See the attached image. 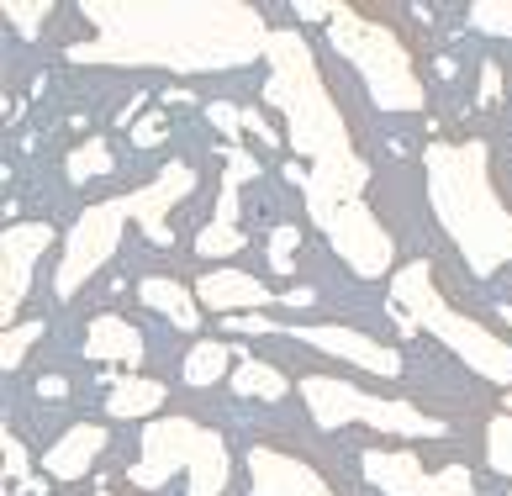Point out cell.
Segmentation results:
<instances>
[{
    "instance_id": "cell-1",
    "label": "cell",
    "mask_w": 512,
    "mask_h": 496,
    "mask_svg": "<svg viewBox=\"0 0 512 496\" xmlns=\"http://www.w3.org/2000/svg\"><path fill=\"white\" fill-rule=\"evenodd\" d=\"M90 43H74V64H122V69H169L212 74L243 69L270 53L264 16L243 0H90Z\"/></svg>"
},
{
    "instance_id": "cell-2",
    "label": "cell",
    "mask_w": 512,
    "mask_h": 496,
    "mask_svg": "<svg viewBox=\"0 0 512 496\" xmlns=\"http://www.w3.org/2000/svg\"><path fill=\"white\" fill-rule=\"evenodd\" d=\"M428 201L476 275H497L502 264H512V201L491 169L486 143H433Z\"/></svg>"
},
{
    "instance_id": "cell-3",
    "label": "cell",
    "mask_w": 512,
    "mask_h": 496,
    "mask_svg": "<svg viewBox=\"0 0 512 496\" xmlns=\"http://www.w3.org/2000/svg\"><path fill=\"white\" fill-rule=\"evenodd\" d=\"M270 80H264V101L286 117V138L301 159H312L322 175H344V169H370L365 154L354 148V132L344 106L333 101L328 80L317 69V53L307 48V37L291 27L270 32Z\"/></svg>"
},
{
    "instance_id": "cell-4",
    "label": "cell",
    "mask_w": 512,
    "mask_h": 496,
    "mask_svg": "<svg viewBox=\"0 0 512 496\" xmlns=\"http://www.w3.org/2000/svg\"><path fill=\"white\" fill-rule=\"evenodd\" d=\"M333 48L359 69L370 101L381 111H423V74H417V53L407 43V32L386 22L370 6H338L328 22Z\"/></svg>"
},
{
    "instance_id": "cell-5",
    "label": "cell",
    "mask_w": 512,
    "mask_h": 496,
    "mask_svg": "<svg viewBox=\"0 0 512 496\" xmlns=\"http://www.w3.org/2000/svg\"><path fill=\"white\" fill-rule=\"evenodd\" d=\"M391 301L412 317V328L433 333L444 349L460 354L481 380H491V386H512V343H502L491 328H481L470 312L449 307V296L439 291V275H433L428 259H412V264H402V270L391 275Z\"/></svg>"
},
{
    "instance_id": "cell-6",
    "label": "cell",
    "mask_w": 512,
    "mask_h": 496,
    "mask_svg": "<svg viewBox=\"0 0 512 496\" xmlns=\"http://www.w3.org/2000/svg\"><path fill=\"white\" fill-rule=\"evenodd\" d=\"M175 470L191 475V496H222L227 475H233L222 433L191 423V417H154L143 428L138 460L127 465V481L143 491H159V486H169Z\"/></svg>"
},
{
    "instance_id": "cell-7",
    "label": "cell",
    "mask_w": 512,
    "mask_h": 496,
    "mask_svg": "<svg viewBox=\"0 0 512 496\" xmlns=\"http://www.w3.org/2000/svg\"><path fill=\"white\" fill-rule=\"evenodd\" d=\"M301 402H307L317 428H375V433H396V438H439L444 423L433 412H417L412 402H386V396H370L349 386L338 375H307L301 380Z\"/></svg>"
},
{
    "instance_id": "cell-8",
    "label": "cell",
    "mask_w": 512,
    "mask_h": 496,
    "mask_svg": "<svg viewBox=\"0 0 512 496\" xmlns=\"http://www.w3.org/2000/svg\"><path fill=\"white\" fill-rule=\"evenodd\" d=\"M127 196L117 201H96L90 212H80V222L69 227V238H64V259H59V275H53V291H59V301H69L80 285L101 270V264L117 254V243L127 233Z\"/></svg>"
},
{
    "instance_id": "cell-9",
    "label": "cell",
    "mask_w": 512,
    "mask_h": 496,
    "mask_svg": "<svg viewBox=\"0 0 512 496\" xmlns=\"http://www.w3.org/2000/svg\"><path fill=\"white\" fill-rule=\"evenodd\" d=\"M53 243L59 238H53L48 222H11L6 227V238H0V322L6 328H16L11 317L22 312V301L32 291V270Z\"/></svg>"
},
{
    "instance_id": "cell-10",
    "label": "cell",
    "mask_w": 512,
    "mask_h": 496,
    "mask_svg": "<svg viewBox=\"0 0 512 496\" xmlns=\"http://www.w3.org/2000/svg\"><path fill=\"white\" fill-rule=\"evenodd\" d=\"M196 190V169L191 164H164L154 180H148L143 190H127V212H132V222L148 233V243H159V248H169L175 243V233H169V222H164V212L169 206H180L185 196Z\"/></svg>"
},
{
    "instance_id": "cell-11",
    "label": "cell",
    "mask_w": 512,
    "mask_h": 496,
    "mask_svg": "<svg viewBox=\"0 0 512 496\" xmlns=\"http://www.w3.org/2000/svg\"><path fill=\"white\" fill-rule=\"evenodd\" d=\"M301 343H312V349L333 354V359H349L354 370H370V375H402V359H396V349H386V343L365 338L359 328H344V322H317V328H291Z\"/></svg>"
},
{
    "instance_id": "cell-12",
    "label": "cell",
    "mask_w": 512,
    "mask_h": 496,
    "mask_svg": "<svg viewBox=\"0 0 512 496\" xmlns=\"http://www.w3.org/2000/svg\"><path fill=\"white\" fill-rule=\"evenodd\" d=\"M249 481H254L249 496H338L312 465H301L296 454H280L270 444L249 454Z\"/></svg>"
},
{
    "instance_id": "cell-13",
    "label": "cell",
    "mask_w": 512,
    "mask_h": 496,
    "mask_svg": "<svg viewBox=\"0 0 512 496\" xmlns=\"http://www.w3.org/2000/svg\"><path fill=\"white\" fill-rule=\"evenodd\" d=\"M196 301H201V307H212V312H222V317H233V312L275 307L280 296H275L264 280L243 275V270H212V275L196 280Z\"/></svg>"
},
{
    "instance_id": "cell-14",
    "label": "cell",
    "mask_w": 512,
    "mask_h": 496,
    "mask_svg": "<svg viewBox=\"0 0 512 496\" xmlns=\"http://www.w3.org/2000/svg\"><path fill=\"white\" fill-rule=\"evenodd\" d=\"M359 470H365V481L381 496H423L428 486V470L412 449H365Z\"/></svg>"
},
{
    "instance_id": "cell-15",
    "label": "cell",
    "mask_w": 512,
    "mask_h": 496,
    "mask_svg": "<svg viewBox=\"0 0 512 496\" xmlns=\"http://www.w3.org/2000/svg\"><path fill=\"white\" fill-rule=\"evenodd\" d=\"M101 449H106V428L74 423V428H64L59 438H53V449L43 454V470L53 475V481H80V475H90V465L101 460Z\"/></svg>"
},
{
    "instance_id": "cell-16",
    "label": "cell",
    "mask_w": 512,
    "mask_h": 496,
    "mask_svg": "<svg viewBox=\"0 0 512 496\" xmlns=\"http://www.w3.org/2000/svg\"><path fill=\"white\" fill-rule=\"evenodd\" d=\"M85 354L101 359V365H132V370H138V365H143V338H138V328H132V322H122L117 312H106V317L90 322Z\"/></svg>"
},
{
    "instance_id": "cell-17",
    "label": "cell",
    "mask_w": 512,
    "mask_h": 496,
    "mask_svg": "<svg viewBox=\"0 0 512 496\" xmlns=\"http://www.w3.org/2000/svg\"><path fill=\"white\" fill-rule=\"evenodd\" d=\"M138 296H143V307L164 312L180 333H196V328H201V301H196V291H185L180 280L148 275V280H138Z\"/></svg>"
},
{
    "instance_id": "cell-18",
    "label": "cell",
    "mask_w": 512,
    "mask_h": 496,
    "mask_svg": "<svg viewBox=\"0 0 512 496\" xmlns=\"http://www.w3.org/2000/svg\"><path fill=\"white\" fill-rule=\"evenodd\" d=\"M164 380H148V375H117L111 380V396H106V412L122 417V423H138V417H154L164 407Z\"/></svg>"
},
{
    "instance_id": "cell-19",
    "label": "cell",
    "mask_w": 512,
    "mask_h": 496,
    "mask_svg": "<svg viewBox=\"0 0 512 496\" xmlns=\"http://www.w3.org/2000/svg\"><path fill=\"white\" fill-rule=\"evenodd\" d=\"M259 159L249 154V148H233L227 154V169H222V196H217V222H227V227H238V190L249 185L254 175H259Z\"/></svg>"
},
{
    "instance_id": "cell-20",
    "label": "cell",
    "mask_w": 512,
    "mask_h": 496,
    "mask_svg": "<svg viewBox=\"0 0 512 496\" xmlns=\"http://www.w3.org/2000/svg\"><path fill=\"white\" fill-rule=\"evenodd\" d=\"M233 365V349L222 338H201L191 354H185V386H212L222 380V370Z\"/></svg>"
},
{
    "instance_id": "cell-21",
    "label": "cell",
    "mask_w": 512,
    "mask_h": 496,
    "mask_svg": "<svg viewBox=\"0 0 512 496\" xmlns=\"http://www.w3.org/2000/svg\"><path fill=\"white\" fill-rule=\"evenodd\" d=\"M233 391L238 396H264V402H280V396H286V375H280L275 365H259V359H243V365L233 370Z\"/></svg>"
},
{
    "instance_id": "cell-22",
    "label": "cell",
    "mask_w": 512,
    "mask_h": 496,
    "mask_svg": "<svg viewBox=\"0 0 512 496\" xmlns=\"http://www.w3.org/2000/svg\"><path fill=\"white\" fill-rule=\"evenodd\" d=\"M111 148H106V138H85L80 148L69 154V164H64V175H69V185H85V180H96V175H111Z\"/></svg>"
},
{
    "instance_id": "cell-23",
    "label": "cell",
    "mask_w": 512,
    "mask_h": 496,
    "mask_svg": "<svg viewBox=\"0 0 512 496\" xmlns=\"http://www.w3.org/2000/svg\"><path fill=\"white\" fill-rule=\"evenodd\" d=\"M470 27L486 37H512V0H476L470 6Z\"/></svg>"
},
{
    "instance_id": "cell-24",
    "label": "cell",
    "mask_w": 512,
    "mask_h": 496,
    "mask_svg": "<svg viewBox=\"0 0 512 496\" xmlns=\"http://www.w3.org/2000/svg\"><path fill=\"white\" fill-rule=\"evenodd\" d=\"M486 465L512 475V412L491 417V428H486Z\"/></svg>"
},
{
    "instance_id": "cell-25",
    "label": "cell",
    "mask_w": 512,
    "mask_h": 496,
    "mask_svg": "<svg viewBox=\"0 0 512 496\" xmlns=\"http://www.w3.org/2000/svg\"><path fill=\"white\" fill-rule=\"evenodd\" d=\"M243 243H249V238H243V227H227V222H206L201 238H196V248L206 259H227V254H238Z\"/></svg>"
},
{
    "instance_id": "cell-26",
    "label": "cell",
    "mask_w": 512,
    "mask_h": 496,
    "mask_svg": "<svg viewBox=\"0 0 512 496\" xmlns=\"http://www.w3.org/2000/svg\"><path fill=\"white\" fill-rule=\"evenodd\" d=\"M43 338V322H16V328H6V343H0V370H22L27 349Z\"/></svg>"
},
{
    "instance_id": "cell-27",
    "label": "cell",
    "mask_w": 512,
    "mask_h": 496,
    "mask_svg": "<svg viewBox=\"0 0 512 496\" xmlns=\"http://www.w3.org/2000/svg\"><path fill=\"white\" fill-rule=\"evenodd\" d=\"M423 496H476V481H470V470H465V465H444V470H433V475H428Z\"/></svg>"
},
{
    "instance_id": "cell-28",
    "label": "cell",
    "mask_w": 512,
    "mask_h": 496,
    "mask_svg": "<svg viewBox=\"0 0 512 496\" xmlns=\"http://www.w3.org/2000/svg\"><path fill=\"white\" fill-rule=\"evenodd\" d=\"M43 16H48V0H6V22L22 32V37H37Z\"/></svg>"
},
{
    "instance_id": "cell-29",
    "label": "cell",
    "mask_w": 512,
    "mask_h": 496,
    "mask_svg": "<svg viewBox=\"0 0 512 496\" xmlns=\"http://www.w3.org/2000/svg\"><path fill=\"white\" fill-rule=\"evenodd\" d=\"M296 243H301L296 227H275V233H270V270H275V275H291Z\"/></svg>"
},
{
    "instance_id": "cell-30",
    "label": "cell",
    "mask_w": 512,
    "mask_h": 496,
    "mask_svg": "<svg viewBox=\"0 0 512 496\" xmlns=\"http://www.w3.org/2000/svg\"><path fill=\"white\" fill-rule=\"evenodd\" d=\"M0 449H6V486H11V481L22 486V481H27V449H22V438L6 428V433H0Z\"/></svg>"
},
{
    "instance_id": "cell-31",
    "label": "cell",
    "mask_w": 512,
    "mask_h": 496,
    "mask_svg": "<svg viewBox=\"0 0 512 496\" xmlns=\"http://www.w3.org/2000/svg\"><path fill=\"white\" fill-rule=\"evenodd\" d=\"M169 138V122H164V111H148V117L138 122V127H132V143H138V148H159Z\"/></svg>"
},
{
    "instance_id": "cell-32",
    "label": "cell",
    "mask_w": 512,
    "mask_h": 496,
    "mask_svg": "<svg viewBox=\"0 0 512 496\" xmlns=\"http://www.w3.org/2000/svg\"><path fill=\"white\" fill-rule=\"evenodd\" d=\"M206 117H212V127L227 132V138H238V132H243V111L227 106V101H212V106H206Z\"/></svg>"
},
{
    "instance_id": "cell-33",
    "label": "cell",
    "mask_w": 512,
    "mask_h": 496,
    "mask_svg": "<svg viewBox=\"0 0 512 496\" xmlns=\"http://www.w3.org/2000/svg\"><path fill=\"white\" fill-rule=\"evenodd\" d=\"M476 101H481V106H497V101H502V69H497V64L481 69V95H476Z\"/></svg>"
},
{
    "instance_id": "cell-34",
    "label": "cell",
    "mask_w": 512,
    "mask_h": 496,
    "mask_svg": "<svg viewBox=\"0 0 512 496\" xmlns=\"http://www.w3.org/2000/svg\"><path fill=\"white\" fill-rule=\"evenodd\" d=\"M243 132H254V138H264V148H275V127L264 117H254V111H243Z\"/></svg>"
},
{
    "instance_id": "cell-35",
    "label": "cell",
    "mask_w": 512,
    "mask_h": 496,
    "mask_svg": "<svg viewBox=\"0 0 512 496\" xmlns=\"http://www.w3.org/2000/svg\"><path fill=\"white\" fill-rule=\"evenodd\" d=\"M227 328H238V333H275V322L270 317H233Z\"/></svg>"
},
{
    "instance_id": "cell-36",
    "label": "cell",
    "mask_w": 512,
    "mask_h": 496,
    "mask_svg": "<svg viewBox=\"0 0 512 496\" xmlns=\"http://www.w3.org/2000/svg\"><path fill=\"white\" fill-rule=\"evenodd\" d=\"M64 375H48V380H37V396H64Z\"/></svg>"
},
{
    "instance_id": "cell-37",
    "label": "cell",
    "mask_w": 512,
    "mask_h": 496,
    "mask_svg": "<svg viewBox=\"0 0 512 496\" xmlns=\"http://www.w3.org/2000/svg\"><path fill=\"white\" fill-rule=\"evenodd\" d=\"M502 322H507V328H512V307H502Z\"/></svg>"
},
{
    "instance_id": "cell-38",
    "label": "cell",
    "mask_w": 512,
    "mask_h": 496,
    "mask_svg": "<svg viewBox=\"0 0 512 496\" xmlns=\"http://www.w3.org/2000/svg\"><path fill=\"white\" fill-rule=\"evenodd\" d=\"M507 496H512V491H507Z\"/></svg>"
}]
</instances>
